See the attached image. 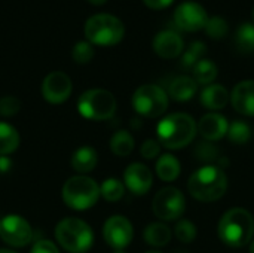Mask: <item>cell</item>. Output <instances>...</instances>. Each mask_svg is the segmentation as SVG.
Listing matches in <instances>:
<instances>
[{"label":"cell","mask_w":254,"mask_h":253,"mask_svg":"<svg viewBox=\"0 0 254 253\" xmlns=\"http://www.w3.org/2000/svg\"><path fill=\"white\" fill-rule=\"evenodd\" d=\"M188 188L193 198L210 203L225 195L228 189V179L220 167L205 166L190 176Z\"/></svg>","instance_id":"1"},{"label":"cell","mask_w":254,"mask_h":253,"mask_svg":"<svg viewBox=\"0 0 254 253\" xmlns=\"http://www.w3.org/2000/svg\"><path fill=\"white\" fill-rule=\"evenodd\" d=\"M156 133L158 142L165 148L182 149L193 140L196 124L193 118L186 113H173L158 124Z\"/></svg>","instance_id":"2"},{"label":"cell","mask_w":254,"mask_h":253,"mask_svg":"<svg viewBox=\"0 0 254 253\" xmlns=\"http://www.w3.org/2000/svg\"><path fill=\"white\" fill-rule=\"evenodd\" d=\"M254 234L253 216L244 209H232L223 215L219 224L220 240L231 248L246 246Z\"/></svg>","instance_id":"3"},{"label":"cell","mask_w":254,"mask_h":253,"mask_svg":"<svg viewBox=\"0 0 254 253\" xmlns=\"http://www.w3.org/2000/svg\"><path fill=\"white\" fill-rule=\"evenodd\" d=\"M55 239L67 252L85 253L92 248L94 233L82 219L65 218L55 227Z\"/></svg>","instance_id":"4"},{"label":"cell","mask_w":254,"mask_h":253,"mask_svg":"<svg viewBox=\"0 0 254 253\" xmlns=\"http://www.w3.org/2000/svg\"><path fill=\"white\" fill-rule=\"evenodd\" d=\"M125 34V27L122 21L110 13L92 15L85 24L86 40L98 46H113L118 45Z\"/></svg>","instance_id":"5"},{"label":"cell","mask_w":254,"mask_h":253,"mask_svg":"<svg viewBox=\"0 0 254 253\" xmlns=\"http://www.w3.org/2000/svg\"><path fill=\"white\" fill-rule=\"evenodd\" d=\"M100 198L98 183L83 174L70 177L63 186V200L73 210H88Z\"/></svg>","instance_id":"6"},{"label":"cell","mask_w":254,"mask_h":253,"mask_svg":"<svg viewBox=\"0 0 254 253\" xmlns=\"http://www.w3.org/2000/svg\"><path fill=\"white\" fill-rule=\"evenodd\" d=\"M79 113L91 121H106L116 112V98L112 92L101 88L85 91L77 100Z\"/></svg>","instance_id":"7"},{"label":"cell","mask_w":254,"mask_h":253,"mask_svg":"<svg viewBox=\"0 0 254 253\" xmlns=\"http://www.w3.org/2000/svg\"><path fill=\"white\" fill-rule=\"evenodd\" d=\"M132 106L146 118H158L168 107V95L158 85H141L132 95Z\"/></svg>","instance_id":"8"},{"label":"cell","mask_w":254,"mask_h":253,"mask_svg":"<svg viewBox=\"0 0 254 253\" xmlns=\"http://www.w3.org/2000/svg\"><path fill=\"white\" fill-rule=\"evenodd\" d=\"M186 200L177 188H164L153 198V213L162 221H174L185 213Z\"/></svg>","instance_id":"9"},{"label":"cell","mask_w":254,"mask_h":253,"mask_svg":"<svg viewBox=\"0 0 254 253\" xmlns=\"http://www.w3.org/2000/svg\"><path fill=\"white\" fill-rule=\"evenodd\" d=\"M0 237L12 248H24L31 243L33 230L19 215H7L0 221Z\"/></svg>","instance_id":"10"},{"label":"cell","mask_w":254,"mask_h":253,"mask_svg":"<svg viewBox=\"0 0 254 253\" xmlns=\"http://www.w3.org/2000/svg\"><path fill=\"white\" fill-rule=\"evenodd\" d=\"M174 24L182 31H199L208 21V13L196 1H185L174 10Z\"/></svg>","instance_id":"11"},{"label":"cell","mask_w":254,"mask_h":253,"mask_svg":"<svg viewBox=\"0 0 254 253\" xmlns=\"http://www.w3.org/2000/svg\"><path fill=\"white\" fill-rule=\"evenodd\" d=\"M134 230L131 222L121 215L109 218L103 227V237L106 243L115 251H124L132 240Z\"/></svg>","instance_id":"12"},{"label":"cell","mask_w":254,"mask_h":253,"mask_svg":"<svg viewBox=\"0 0 254 253\" xmlns=\"http://www.w3.org/2000/svg\"><path fill=\"white\" fill-rule=\"evenodd\" d=\"M73 89V84L71 79L68 78V75H65L64 72H52L49 73L42 84V94L43 98L52 104H60L64 103Z\"/></svg>","instance_id":"13"},{"label":"cell","mask_w":254,"mask_h":253,"mask_svg":"<svg viewBox=\"0 0 254 253\" xmlns=\"http://www.w3.org/2000/svg\"><path fill=\"white\" fill-rule=\"evenodd\" d=\"M124 180L125 186L135 195H144L149 192L153 183V176L152 171L140 163H134L128 166V169L124 173Z\"/></svg>","instance_id":"14"},{"label":"cell","mask_w":254,"mask_h":253,"mask_svg":"<svg viewBox=\"0 0 254 253\" xmlns=\"http://www.w3.org/2000/svg\"><path fill=\"white\" fill-rule=\"evenodd\" d=\"M183 48L185 43L182 36L173 30H164L158 33L153 39V49L161 58H176L182 55Z\"/></svg>","instance_id":"15"},{"label":"cell","mask_w":254,"mask_h":253,"mask_svg":"<svg viewBox=\"0 0 254 253\" xmlns=\"http://www.w3.org/2000/svg\"><path fill=\"white\" fill-rule=\"evenodd\" d=\"M232 106L237 112L254 116V81L240 82L232 91Z\"/></svg>","instance_id":"16"},{"label":"cell","mask_w":254,"mask_h":253,"mask_svg":"<svg viewBox=\"0 0 254 253\" xmlns=\"http://www.w3.org/2000/svg\"><path fill=\"white\" fill-rule=\"evenodd\" d=\"M228 121L225 116L219 113H208L202 116V119L198 124V130L202 137L207 140H219L228 133Z\"/></svg>","instance_id":"17"},{"label":"cell","mask_w":254,"mask_h":253,"mask_svg":"<svg viewBox=\"0 0 254 253\" xmlns=\"http://www.w3.org/2000/svg\"><path fill=\"white\" fill-rule=\"evenodd\" d=\"M198 89V84L193 78L189 76H177L168 86V94L176 101H188L190 100Z\"/></svg>","instance_id":"18"},{"label":"cell","mask_w":254,"mask_h":253,"mask_svg":"<svg viewBox=\"0 0 254 253\" xmlns=\"http://www.w3.org/2000/svg\"><path fill=\"white\" fill-rule=\"evenodd\" d=\"M229 101V92L223 85H208L201 92V103L211 110L223 109Z\"/></svg>","instance_id":"19"},{"label":"cell","mask_w":254,"mask_h":253,"mask_svg":"<svg viewBox=\"0 0 254 253\" xmlns=\"http://www.w3.org/2000/svg\"><path fill=\"white\" fill-rule=\"evenodd\" d=\"M97 161H98V157H97L95 149H92L91 146H82L73 154L71 167L74 171L85 174V173H89L95 169Z\"/></svg>","instance_id":"20"},{"label":"cell","mask_w":254,"mask_h":253,"mask_svg":"<svg viewBox=\"0 0 254 253\" xmlns=\"http://www.w3.org/2000/svg\"><path fill=\"white\" fill-rule=\"evenodd\" d=\"M144 240L147 245L155 246V248H162L170 243L171 240V230L165 224H150L144 230Z\"/></svg>","instance_id":"21"},{"label":"cell","mask_w":254,"mask_h":253,"mask_svg":"<svg viewBox=\"0 0 254 253\" xmlns=\"http://www.w3.org/2000/svg\"><path fill=\"white\" fill-rule=\"evenodd\" d=\"M156 173L164 182H173L180 174V163L176 157L165 154L156 163Z\"/></svg>","instance_id":"22"},{"label":"cell","mask_w":254,"mask_h":253,"mask_svg":"<svg viewBox=\"0 0 254 253\" xmlns=\"http://www.w3.org/2000/svg\"><path fill=\"white\" fill-rule=\"evenodd\" d=\"M18 145H19L18 131L12 125L6 122H0V157H6L15 152Z\"/></svg>","instance_id":"23"},{"label":"cell","mask_w":254,"mask_h":253,"mask_svg":"<svg viewBox=\"0 0 254 253\" xmlns=\"http://www.w3.org/2000/svg\"><path fill=\"white\" fill-rule=\"evenodd\" d=\"M235 46L240 52H254V24L244 22L235 31Z\"/></svg>","instance_id":"24"},{"label":"cell","mask_w":254,"mask_h":253,"mask_svg":"<svg viewBox=\"0 0 254 253\" xmlns=\"http://www.w3.org/2000/svg\"><path fill=\"white\" fill-rule=\"evenodd\" d=\"M192 70H193V79L196 81V84H202V85L211 84L217 78V73H219L216 63L207 58H202L201 61H198Z\"/></svg>","instance_id":"25"},{"label":"cell","mask_w":254,"mask_h":253,"mask_svg":"<svg viewBox=\"0 0 254 253\" xmlns=\"http://www.w3.org/2000/svg\"><path fill=\"white\" fill-rule=\"evenodd\" d=\"M110 149L115 155L118 157H128L132 151H134V139L132 136L125 131H116L110 140Z\"/></svg>","instance_id":"26"},{"label":"cell","mask_w":254,"mask_h":253,"mask_svg":"<svg viewBox=\"0 0 254 253\" xmlns=\"http://www.w3.org/2000/svg\"><path fill=\"white\" fill-rule=\"evenodd\" d=\"M205 52H207V46L204 42H201V40L192 42L189 45V48L185 51V54L182 55V60H180L182 69H186V70L193 69L196 66V63L202 60V55Z\"/></svg>","instance_id":"27"},{"label":"cell","mask_w":254,"mask_h":253,"mask_svg":"<svg viewBox=\"0 0 254 253\" xmlns=\"http://www.w3.org/2000/svg\"><path fill=\"white\" fill-rule=\"evenodd\" d=\"M124 194H125V185L119 179H115V177L106 179L103 185L100 186V195L106 201H110V203L119 201L124 197Z\"/></svg>","instance_id":"28"},{"label":"cell","mask_w":254,"mask_h":253,"mask_svg":"<svg viewBox=\"0 0 254 253\" xmlns=\"http://www.w3.org/2000/svg\"><path fill=\"white\" fill-rule=\"evenodd\" d=\"M228 139L232 142V143H237V145H244L250 140V136H252V130L249 127V124H246L244 121H234L229 127H228Z\"/></svg>","instance_id":"29"},{"label":"cell","mask_w":254,"mask_h":253,"mask_svg":"<svg viewBox=\"0 0 254 253\" xmlns=\"http://www.w3.org/2000/svg\"><path fill=\"white\" fill-rule=\"evenodd\" d=\"M207 36H210L211 39H223L228 31H229V27H228V22L223 16H211L208 18L205 27H204Z\"/></svg>","instance_id":"30"},{"label":"cell","mask_w":254,"mask_h":253,"mask_svg":"<svg viewBox=\"0 0 254 253\" xmlns=\"http://www.w3.org/2000/svg\"><path fill=\"white\" fill-rule=\"evenodd\" d=\"M195 158L199 161H205V163H211L219 160L220 157V151L210 142H199L193 151Z\"/></svg>","instance_id":"31"},{"label":"cell","mask_w":254,"mask_h":253,"mask_svg":"<svg viewBox=\"0 0 254 253\" xmlns=\"http://www.w3.org/2000/svg\"><path fill=\"white\" fill-rule=\"evenodd\" d=\"M71 57L76 63L79 64H85L88 61L92 60L94 57V46L92 43H89L88 40H80L77 42L74 46H73V51H71Z\"/></svg>","instance_id":"32"},{"label":"cell","mask_w":254,"mask_h":253,"mask_svg":"<svg viewBox=\"0 0 254 253\" xmlns=\"http://www.w3.org/2000/svg\"><path fill=\"white\" fill-rule=\"evenodd\" d=\"M176 237L183 243H192L196 237V227L190 221H180L176 225Z\"/></svg>","instance_id":"33"},{"label":"cell","mask_w":254,"mask_h":253,"mask_svg":"<svg viewBox=\"0 0 254 253\" xmlns=\"http://www.w3.org/2000/svg\"><path fill=\"white\" fill-rule=\"evenodd\" d=\"M21 107V103L16 97L6 95L0 98V115L1 116H13L18 113Z\"/></svg>","instance_id":"34"},{"label":"cell","mask_w":254,"mask_h":253,"mask_svg":"<svg viewBox=\"0 0 254 253\" xmlns=\"http://www.w3.org/2000/svg\"><path fill=\"white\" fill-rule=\"evenodd\" d=\"M159 151H161V143L158 140H153V139H149L146 140L143 145H141V155L146 158V160H152L155 157L159 155Z\"/></svg>","instance_id":"35"},{"label":"cell","mask_w":254,"mask_h":253,"mask_svg":"<svg viewBox=\"0 0 254 253\" xmlns=\"http://www.w3.org/2000/svg\"><path fill=\"white\" fill-rule=\"evenodd\" d=\"M30 253H60V251H58V248L52 242H49V240H40V242H37L33 246V249H31Z\"/></svg>","instance_id":"36"},{"label":"cell","mask_w":254,"mask_h":253,"mask_svg":"<svg viewBox=\"0 0 254 253\" xmlns=\"http://www.w3.org/2000/svg\"><path fill=\"white\" fill-rule=\"evenodd\" d=\"M143 1L147 7L155 9V10H161V9L168 7L174 0H143Z\"/></svg>","instance_id":"37"},{"label":"cell","mask_w":254,"mask_h":253,"mask_svg":"<svg viewBox=\"0 0 254 253\" xmlns=\"http://www.w3.org/2000/svg\"><path fill=\"white\" fill-rule=\"evenodd\" d=\"M12 163L7 157H0V173H6L10 169Z\"/></svg>","instance_id":"38"},{"label":"cell","mask_w":254,"mask_h":253,"mask_svg":"<svg viewBox=\"0 0 254 253\" xmlns=\"http://www.w3.org/2000/svg\"><path fill=\"white\" fill-rule=\"evenodd\" d=\"M89 3H92V4H103V3H106L107 0H88Z\"/></svg>","instance_id":"39"},{"label":"cell","mask_w":254,"mask_h":253,"mask_svg":"<svg viewBox=\"0 0 254 253\" xmlns=\"http://www.w3.org/2000/svg\"><path fill=\"white\" fill-rule=\"evenodd\" d=\"M0 253H16V252H12V251H7V249H0Z\"/></svg>","instance_id":"40"},{"label":"cell","mask_w":254,"mask_h":253,"mask_svg":"<svg viewBox=\"0 0 254 253\" xmlns=\"http://www.w3.org/2000/svg\"><path fill=\"white\" fill-rule=\"evenodd\" d=\"M250 253H254V242L252 243V246H250Z\"/></svg>","instance_id":"41"},{"label":"cell","mask_w":254,"mask_h":253,"mask_svg":"<svg viewBox=\"0 0 254 253\" xmlns=\"http://www.w3.org/2000/svg\"><path fill=\"white\" fill-rule=\"evenodd\" d=\"M252 19H253V24H254V7H253V12H252Z\"/></svg>","instance_id":"42"},{"label":"cell","mask_w":254,"mask_h":253,"mask_svg":"<svg viewBox=\"0 0 254 253\" xmlns=\"http://www.w3.org/2000/svg\"><path fill=\"white\" fill-rule=\"evenodd\" d=\"M146 253H161V252H158V251H150V252H146Z\"/></svg>","instance_id":"43"},{"label":"cell","mask_w":254,"mask_h":253,"mask_svg":"<svg viewBox=\"0 0 254 253\" xmlns=\"http://www.w3.org/2000/svg\"><path fill=\"white\" fill-rule=\"evenodd\" d=\"M113 253H125V252H124V251H115Z\"/></svg>","instance_id":"44"}]
</instances>
